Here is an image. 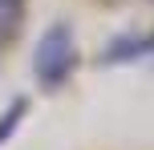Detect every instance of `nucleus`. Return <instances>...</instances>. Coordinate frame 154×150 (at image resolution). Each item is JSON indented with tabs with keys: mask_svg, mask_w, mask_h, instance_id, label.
Here are the masks:
<instances>
[{
	"mask_svg": "<svg viewBox=\"0 0 154 150\" xmlns=\"http://www.w3.org/2000/svg\"><path fill=\"white\" fill-rule=\"evenodd\" d=\"M146 57H154V32L130 29V32L109 37L93 61H97V65H134V61H146Z\"/></svg>",
	"mask_w": 154,
	"mask_h": 150,
	"instance_id": "2",
	"label": "nucleus"
},
{
	"mask_svg": "<svg viewBox=\"0 0 154 150\" xmlns=\"http://www.w3.org/2000/svg\"><path fill=\"white\" fill-rule=\"evenodd\" d=\"M109 4H118V0H109Z\"/></svg>",
	"mask_w": 154,
	"mask_h": 150,
	"instance_id": "5",
	"label": "nucleus"
},
{
	"mask_svg": "<svg viewBox=\"0 0 154 150\" xmlns=\"http://www.w3.org/2000/svg\"><path fill=\"white\" fill-rule=\"evenodd\" d=\"M77 69V29L69 20H53L32 45V81L45 93H57Z\"/></svg>",
	"mask_w": 154,
	"mask_h": 150,
	"instance_id": "1",
	"label": "nucleus"
},
{
	"mask_svg": "<svg viewBox=\"0 0 154 150\" xmlns=\"http://www.w3.org/2000/svg\"><path fill=\"white\" fill-rule=\"evenodd\" d=\"M24 118H29V97L20 93V97H12V102L0 110V150L16 138V130L24 126Z\"/></svg>",
	"mask_w": 154,
	"mask_h": 150,
	"instance_id": "4",
	"label": "nucleus"
},
{
	"mask_svg": "<svg viewBox=\"0 0 154 150\" xmlns=\"http://www.w3.org/2000/svg\"><path fill=\"white\" fill-rule=\"evenodd\" d=\"M24 12H29V0H0V53L24 29Z\"/></svg>",
	"mask_w": 154,
	"mask_h": 150,
	"instance_id": "3",
	"label": "nucleus"
}]
</instances>
